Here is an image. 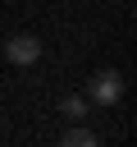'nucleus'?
<instances>
[{"label": "nucleus", "mask_w": 137, "mask_h": 147, "mask_svg": "<svg viewBox=\"0 0 137 147\" xmlns=\"http://www.w3.org/2000/svg\"><path fill=\"white\" fill-rule=\"evenodd\" d=\"M5 55H9V64H37L41 60V41L27 37V32H18V37L5 41Z\"/></svg>", "instance_id": "f03ea898"}, {"label": "nucleus", "mask_w": 137, "mask_h": 147, "mask_svg": "<svg viewBox=\"0 0 137 147\" xmlns=\"http://www.w3.org/2000/svg\"><path fill=\"white\" fill-rule=\"evenodd\" d=\"M64 115H68V119L87 115V101H82V96H64Z\"/></svg>", "instance_id": "20e7f679"}, {"label": "nucleus", "mask_w": 137, "mask_h": 147, "mask_svg": "<svg viewBox=\"0 0 137 147\" xmlns=\"http://www.w3.org/2000/svg\"><path fill=\"white\" fill-rule=\"evenodd\" d=\"M59 147H100V142H96V133H87V129H78V124H73V129L59 138Z\"/></svg>", "instance_id": "7ed1b4c3"}, {"label": "nucleus", "mask_w": 137, "mask_h": 147, "mask_svg": "<svg viewBox=\"0 0 137 147\" xmlns=\"http://www.w3.org/2000/svg\"><path fill=\"white\" fill-rule=\"evenodd\" d=\"M87 96H91L96 106H114V101L123 96V78H119L114 69H100V74L87 83Z\"/></svg>", "instance_id": "f257e3e1"}]
</instances>
